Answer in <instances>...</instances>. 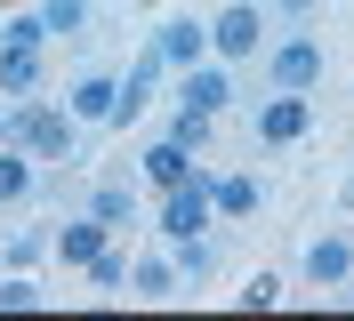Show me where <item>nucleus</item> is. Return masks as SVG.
<instances>
[{
  "mask_svg": "<svg viewBox=\"0 0 354 321\" xmlns=\"http://www.w3.org/2000/svg\"><path fill=\"white\" fill-rule=\"evenodd\" d=\"M0 145H24L32 161H73V105H32V97H17L8 105V137Z\"/></svg>",
  "mask_w": 354,
  "mask_h": 321,
  "instance_id": "f257e3e1",
  "label": "nucleus"
},
{
  "mask_svg": "<svg viewBox=\"0 0 354 321\" xmlns=\"http://www.w3.org/2000/svg\"><path fill=\"white\" fill-rule=\"evenodd\" d=\"M209 225H218V201H209V177H177L169 193H161V233L169 241H185V233H209Z\"/></svg>",
  "mask_w": 354,
  "mask_h": 321,
  "instance_id": "f03ea898",
  "label": "nucleus"
},
{
  "mask_svg": "<svg viewBox=\"0 0 354 321\" xmlns=\"http://www.w3.org/2000/svg\"><path fill=\"white\" fill-rule=\"evenodd\" d=\"M266 81L274 88H314L322 81V41H314V32H290V41L266 57Z\"/></svg>",
  "mask_w": 354,
  "mask_h": 321,
  "instance_id": "7ed1b4c3",
  "label": "nucleus"
},
{
  "mask_svg": "<svg viewBox=\"0 0 354 321\" xmlns=\"http://www.w3.org/2000/svg\"><path fill=\"white\" fill-rule=\"evenodd\" d=\"M306 121H314L306 88H274V97L258 105V137H266V145H298V137H306Z\"/></svg>",
  "mask_w": 354,
  "mask_h": 321,
  "instance_id": "20e7f679",
  "label": "nucleus"
},
{
  "mask_svg": "<svg viewBox=\"0 0 354 321\" xmlns=\"http://www.w3.org/2000/svg\"><path fill=\"white\" fill-rule=\"evenodd\" d=\"M161 72H169V64H161V48H153V41H145V57H137V64H129V81L113 88V121H137V113L153 105V88H161Z\"/></svg>",
  "mask_w": 354,
  "mask_h": 321,
  "instance_id": "39448f33",
  "label": "nucleus"
},
{
  "mask_svg": "<svg viewBox=\"0 0 354 321\" xmlns=\"http://www.w3.org/2000/svg\"><path fill=\"white\" fill-rule=\"evenodd\" d=\"M258 8H250V0H234V8H225L218 24H209V48H218V57H258Z\"/></svg>",
  "mask_w": 354,
  "mask_h": 321,
  "instance_id": "423d86ee",
  "label": "nucleus"
},
{
  "mask_svg": "<svg viewBox=\"0 0 354 321\" xmlns=\"http://www.w3.org/2000/svg\"><path fill=\"white\" fill-rule=\"evenodd\" d=\"M346 273H354V241H346V233L306 241V281H314V289H338Z\"/></svg>",
  "mask_w": 354,
  "mask_h": 321,
  "instance_id": "0eeeda50",
  "label": "nucleus"
},
{
  "mask_svg": "<svg viewBox=\"0 0 354 321\" xmlns=\"http://www.w3.org/2000/svg\"><path fill=\"white\" fill-rule=\"evenodd\" d=\"M153 48H161V64H177V72H185V64H201V48H209V24L169 17V24L153 32Z\"/></svg>",
  "mask_w": 354,
  "mask_h": 321,
  "instance_id": "6e6552de",
  "label": "nucleus"
},
{
  "mask_svg": "<svg viewBox=\"0 0 354 321\" xmlns=\"http://www.w3.org/2000/svg\"><path fill=\"white\" fill-rule=\"evenodd\" d=\"M32 185H41V169H32V153H24V145H0V209H17V201H32Z\"/></svg>",
  "mask_w": 354,
  "mask_h": 321,
  "instance_id": "1a4fd4ad",
  "label": "nucleus"
},
{
  "mask_svg": "<svg viewBox=\"0 0 354 321\" xmlns=\"http://www.w3.org/2000/svg\"><path fill=\"white\" fill-rule=\"evenodd\" d=\"M225 97H234V81H225L218 64H185V105H194V113H209V121H218Z\"/></svg>",
  "mask_w": 354,
  "mask_h": 321,
  "instance_id": "9d476101",
  "label": "nucleus"
},
{
  "mask_svg": "<svg viewBox=\"0 0 354 321\" xmlns=\"http://www.w3.org/2000/svg\"><path fill=\"white\" fill-rule=\"evenodd\" d=\"M41 88V48H0V97H32Z\"/></svg>",
  "mask_w": 354,
  "mask_h": 321,
  "instance_id": "9b49d317",
  "label": "nucleus"
},
{
  "mask_svg": "<svg viewBox=\"0 0 354 321\" xmlns=\"http://www.w3.org/2000/svg\"><path fill=\"white\" fill-rule=\"evenodd\" d=\"M113 88H121V81L81 72V81H73V121H113Z\"/></svg>",
  "mask_w": 354,
  "mask_h": 321,
  "instance_id": "f8f14e48",
  "label": "nucleus"
},
{
  "mask_svg": "<svg viewBox=\"0 0 354 321\" xmlns=\"http://www.w3.org/2000/svg\"><path fill=\"white\" fill-rule=\"evenodd\" d=\"M48 249L65 257V265H88V257L105 249V225H97V217H73V225H65L57 241H48Z\"/></svg>",
  "mask_w": 354,
  "mask_h": 321,
  "instance_id": "ddd939ff",
  "label": "nucleus"
},
{
  "mask_svg": "<svg viewBox=\"0 0 354 321\" xmlns=\"http://www.w3.org/2000/svg\"><path fill=\"white\" fill-rule=\"evenodd\" d=\"M209 201H218V217H250L266 201V185L258 177H209Z\"/></svg>",
  "mask_w": 354,
  "mask_h": 321,
  "instance_id": "4468645a",
  "label": "nucleus"
},
{
  "mask_svg": "<svg viewBox=\"0 0 354 321\" xmlns=\"http://www.w3.org/2000/svg\"><path fill=\"white\" fill-rule=\"evenodd\" d=\"M88 217H97L105 233H121V225L137 217V193L129 185H97V193H88Z\"/></svg>",
  "mask_w": 354,
  "mask_h": 321,
  "instance_id": "2eb2a0df",
  "label": "nucleus"
},
{
  "mask_svg": "<svg viewBox=\"0 0 354 321\" xmlns=\"http://www.w3.org/2000/svg\"><path fill=\"white\" fill-rule=\"evenodd\" d=\"M129 298H177V265L169 257H137L129 265Z\"/></svg>",
  "mask_w": 354,
  "mask_h": 321,
  "instance_id": "dca6fc26",
  "label": "nucleus"
},
{
  "mask_svg": "<svg viewBox=\"0 0 354 321\" xmlns=\"http://www.w3.org/2000/svg\"><path fill=\"white\" fill-rule=\"evenodd\" d=\"M145 177H153V185H161V193H169V185H177V177H194V153L177 145V137H161V145H153V153H145Z\"/></svg>",
  "mask_w": 354,
  "mask_h": 321,
  "instance_id": "f3484780",
  "label": "nucleus"
},
{
  "mask_svg": "<svg viewBox=\"0 0 354 321\" xmlns=\"http://www.w3.org/2000/svg\"><path fill=\"white\" fill-rule=\"evenodd\" d=\"M169 265H177V281H209V265H218V249H209L201 233H185V241L169 249Z\"/></svg>",
  "mask_w": 354,
  "mask_h": 321,
  "instance_id": "a211bd4d",
  "label": "nucleus"
},
{
  "mask_svg": "<svg viewBox=\"0 0 354 321\" xmlns=\"http://www.w3.org/2000/svg\"><path fill=\"white\" fill-rule=\"evenodd\" d=\"M41 41H48L41 8H24V17H0V48H41Z\"/></svg>",
  "mask_w": 354,
  "mask_h": 321,
  "instance_id": "6ab92c4d",
  "label": "nucleus"
},
{
  "mask_svg": "<svg viewBox=\"0 0 354 321\" xmlns=\"http://www.w3.org/2000/svg\"><path fill=\"white\" fill-rule=\"evenodd\" d=\"M41 24H48V32H65V41H73V32H81V24H88V0H41Z\"/></svg>",
  "mask_w": 354,
  "mask_h": 321,
  "instance_id": "aec40b11",
  "label": "nucleus"
},
{
  "mask_svg": "<svg viewBox=\"0 0 354 321\" xmlns=\"http://www.w3.org/2000/svg\"><path fill=\"white\" fill-rule=\"evenodd\" d=\"M88 281H97V289H129V257H121V249H97V257H88Z\"/></svg>",
  "mask_w": 354,
  "mask_h": 321,
  "instance_id": "412c9836",
  "label": "nucleus"
},
{
  "mask_svg": "<svg viewBox=\"0 0 354 321\" xmlns=\"http://www.w3.org/2000/svg\"><path fill=\"white\" fill-rule=\"evenodd\" d=\"M32 305H41V281H32V273H8V281H0V313H32Z\"/></svg>",
  "mask_w": 354,
  "mask_h": 321,
  "instance_id": "4be33fe9",
  "label": "nucleus"
},
{
  "mask_svg": "<svg viewBox=\"0 0 354 321\" xmlns=\"http://www.w3.org/2000/svg\"><path fill=\"white\" fill-rule=\"evenodd\" d=\"M169 137H177V145H185V153H201V137H209V113H194V105H177Z\"/></svg>",
  "mask_w": 354,
  "mask_h": 321,
  "instance_id": "5701e85b",
  "label": "nucleus"
},
{
  "mask_svg": "<svg viewBox=\"0 0 354 321\" xmlns=\"http://www.w3.org/2000/svg\"><path fill=\"white\" fill-rule=\"evenodd\" d=\"M274 298H282V281H274V273H258V281H250V289H242V305H250V313H266V305H274Z\"/></svg>",
  "mask_w": 354,
  "mask_h": 321,
  "instance_id": "b1692460",
  "label": "nucleus"
},
{
  "mask_svg": "<svg viewBox=\"0 0 354 321\" xmlns=\"http://www.w3.org/2000/svg\"><path fill=\"white\" fill-rule=\"evenodd\" d=\"M41 249H48V233H17V241H8V265H32Z\"/></svg>",
  "mask_w": 354,
  "mask_h": 321,
  "instance_id": "393cba45",
  "label": "nucleus"
},
{
  "mask_svg": "<svg viewBox=\"0 0 354 321\" xmlns=\"http://www.w3.org/2000/svg\"><path fill=\"white\" fill-rule=\"evenodd\" d=\"M306 8H314V0H282V17H306Z\"/></svg>",
  "mask_w": 354,
  "mask_h": 321,
  "instance_id": "a878e982",
  "label": "nucleus"
},
{
  "mask_svg": "<svg viewBox=\"0 0 354 321\" xmlns=\"http://www.w3.org/2000/svg\"><path fill=\"white\" fill-rule=\"evenodd\" d=\"M0 137H8V113H0Z\"/></svg>",
  "mask_w": 354,
  "mask_h": 321,
  "instance_id": "bb28decb",
  "label": "nucleus"
}]
</instances>
